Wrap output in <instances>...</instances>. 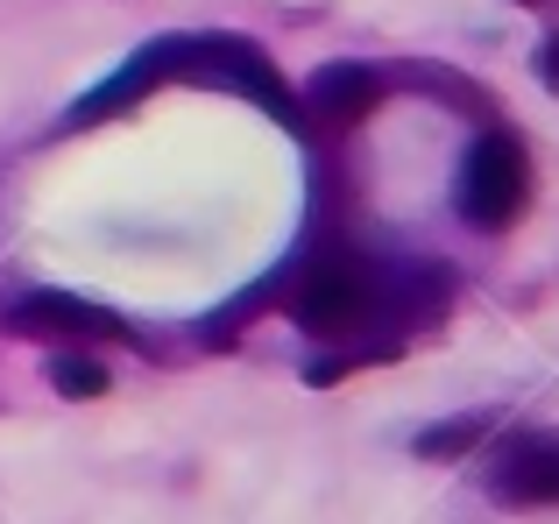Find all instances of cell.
I'll list each match as a JSON object with an SVG mask.
<instances>
[{
  "instance_id": "cell-5",
  "label": "cell",
  "mask_w": 559,
  "mask_h": 524,
  "mask_svg": "<svg viewBox=\"0 0 559 524\" xmlns=\"http://www.w3.org/2000/svg\"><path fill=\"white\" fill-rule=\"evenodd\" d=\"M489 489L503 503H559V440H510Z\"/></svg>"
},
{
  "instance_id": "cell-6",
  "label": "cell",
  "mask_w": 559,
  "mask_h": 524,
  "mask_svg": "<svg viewBox=\"0 0 559 524\" xmlns=\"http://www.w3.org/2000/svg\"><path fill=\"white\" fill-rule=\"evenodd\" d=\"M312 99H319V114H326V121H361V114L382 99V71L355 64V57H341V64H326V71L312 79Z\"/></svg>"
},
{
  "instance_id": "cell-4",
  "label": "cell",
  "mask_w": 559,
  "mask_h": 524,
  "mask_svg": "<svg viewBox=\"0 0 559 524\" xmlns=\"http://www.w3.org/2000/svg\"><path fill=\"white\" fill-rule=\"evenodd\" d=\"M14 333H79V341H121V319L107 312V305H85L71 298V290H36V298H22L8 312Z\"/></svg>"
},
{
  "instance_id": "cell-1",
  "label": "cell",
  "mask_w": 559,
  "mask_h": 524,
  "mask_svg": "<svg viewBox=\"0 0 559 524\" xmlns=\"http://www.w3.org/2000/svg\"><path fill=\"white\" fill-rule=\"evenodd\" d=\"M170 79H191V85H241L255 107H270L284 128H298V99H290V85L276 79V64H270L262 50H248V43H234V36H164V43H150V50H135L107 85H99V93L79 99V121L128 107L135 93L170 85Z\"/></svg>"
},
{
  "instance_id": "cell-9",
  "label": "cell",
  "mask_w": 559,
  "mask_h": 524,
  "mask_svg": "<svg viewBox=\"0 0 559 524\" xmlns=\"http://www.w3.org/2000/svg\"><path fill=\"white\" fill-rule=\"evenodd\" d=\"M538 71H546V79H552V85H559V36H552V43H546V50H538Z\"/></svg>"
},
{
  "instance_id": "cell-7",
  "label": "cell",
  "mask_w": 559,
  "mask_h": 524,
  "mask_svg": "<svg viewBox=\"0 0 559 524\" xmlns=\"http://www.w3.org/2000/svg\"><path fill=\"white\" fill-rule=\"evenodd\" d=\"M50 383L64 390V397H99V390H107V361L85 355V347H71V355L50 361Z\"/></svg>"
},
{
  "instance_id": "cell-2",
  "label": "cell",
  "mask_w": 559,
  "mask_h": 524,
  "mask_svg": "<svg viewBox=\"0 0 559 524\" xmlns=\"http://www.w3.org/2000/svg\"><path fill=\"white\" fill-rule=\"evenodd\" d=\"M524 199H532V170H524V150L510 135H481L475 150H467L461 164V184H453V206H461L467 227H481V235H496V227H510L524 213Z\"/></svg>"
},
{
  "instance_id": "cell-8",
  "label": "cell",
  "mask_w": 559,
  "mask_h": 524,
  "mask_svg": "<svg viewBox=\"0 0 559 524\" xmlns=\"http://www.w3.org/2000/svg\"><path fill=\"white\" fill-rule=\"evenodd\" d=\"M481 426H489V418H467V426L425 432V440H418V454H425V461H447V454H461V446H475V440H481Z\"/></svg>"
},
{
  "instance_id": "cell-3",
  "label": "cell",
  "mask_w": 559,
  "mask_h": 524,
  "mask_svg": "<svg viewBox=\"0 0 559 524\" xmlns=\"http://www.w3.org/2000/svg\"><path fill=\"white\" fill-rule=\"evenodd\" d=\"M369 312H376V276L361 270V262H319V270L290 290V319H298L305 333H326V341L369 326Z\"/></svg>"
}]
</instances>
